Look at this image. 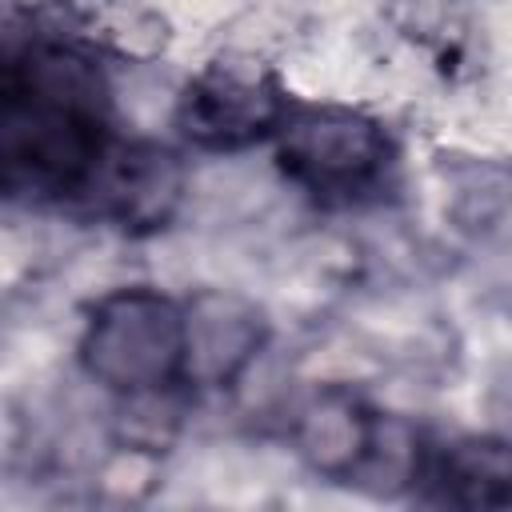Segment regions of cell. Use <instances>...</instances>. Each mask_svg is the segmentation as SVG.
<instances>
[{
    "label": "cell",
    "mask_w": 512,
    "mask_h": 512,
    "mask_svg": "<svg viewBox=\"0 0 512 512\" xmlns=\"http://www.w3.org/2000/svg\"><path fill=\"white\" fill-rule=\"evenodd\" d=\"M80 364L120 396L176 388L184 368V308L156 288L108 292L84 324Z\"/></svg>",
    "instance_id": "obj_1"
},
{
    "label": "cell",
    "mask_w": 512,
    "mask_h": 512,
    "mask_svg": "<svg viewBox=\"0 0 512 512\" xmlns=\"http://www.w3.org/2000/svg\"><path fill=\"white\" fill-rule=\"evenodd\" d=\"M272 140L280 172L316 200H352L376 188L392 164L388 128L348 104L288 108Z\"/></svg>",
    "instance_id": "obj_2"
},
{
    "label": "cell",
    "mask_w": 512,
    "mask_h": 512,
    "mask_svg": "<svg viewBox=\"0 0 512 512\" xmlns=\"http://www.w3.org/2000/svg\"><path fill=\"white\" fill-rule=\"evenodd\" d=\"M288 96L280 80L244 56L204 64L176 100V128L192 148L240 152L276 136L288 116Z\"/></svg>",
    "instance_id": "obj_3"
},
{
    "label": "cell",
    "mask_w": 512,
    "mask_h": 512,
    "mask_svg": "<svg viewBox=\"0 0 512 512\" xmlns=\"http://www.w3.org/2000/svg\"><path fill=\"white\" fill-rule=\"evenodd\" d=\"M184 308V368L180 384L224 388L232 384L264 348V312L224 288L196 292Z\"/></svg>",
    "instance_id": "obj_4"
},
{
    "label": "cell",
    "mask_w": 512,
    "mask_h": 512,
    "mask_svg": "<svg viewBox=\"0 0 512 512\" xmlns=\"http://www.w3.org/2000/svg\"><path fill=\"white\" fill-rule=\"evenodd\" d=\"M88 188H96V208L112 224L128 232H156L184 200V164L176 160V152L140 140L108 148Z\"/></svg>",
    "instance_id": "obj_5"
},
{
    "label": "cell",
    "mask_w": 512,
    "mask_h": 512,
    "mask_svg": "<svg viewBox=\"0 0 512 512\" xmlns=\"http://www.w3.org/2000/svg\"><path fill=\"white\" fill-rule=\"evenodd\" d=\"M376 412L348 392H320L296 420V448L312 472L328 480H352L368 456Z\"/></svg>",
    "instance_id": "obj_6"
},
{
    "label": "cell",
    "mask_w": 512,
    "mask_h": 512,
    "mask_svg": "<svg viewBox=\"0 0 512 512\" xmlns=\"http://www.w3.org/2000/svg\"><path fill=\"white\" fill-rule=\"evenodd\" d=\"M440 500L456 508H504L512 500V456L504 440L472 436L444 448L436 464Z\"/></svg>",
    "instance_id": "obj_7"
}]
</instances>
